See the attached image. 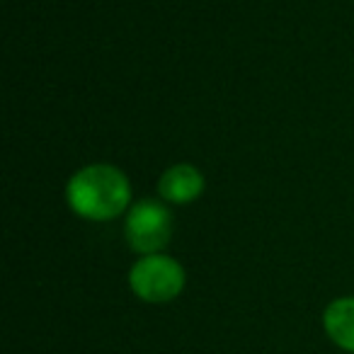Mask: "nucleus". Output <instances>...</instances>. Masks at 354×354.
Segmentation results:
<instances>
[{"label": "nucleus", "instance_id": "39448f33", "mask_svg": "<svg viewBox=\"0 0 354 354\" xmlns=\"http://www.w3.org/2000/svg\"><path fill=\"white\" fill-rule=\"evenodd\" d=\"M325 330L342 349L354 352V299H339L325 310Z\"/></svg>", "mask_w": 354, "mask_h": 354}, {"label": "nucleus", "instance_id": "7ed1b4c3", "mask_svg": "<svg viewBox=\"0 0 354 354\" xmlns=\"http://www.w3.org/2000/svg\"><path fill=\"white\" fill-rule=\"evenodd\" d=\"M172 233V216L156 199H141L127 216V241L143 255H156L167 245Z\"/></svg>", "mask_w": 354, "mask_h": 354}, {"label": "nucleus", "instance_id": "f03ea898", "mask_svg": "<svg viewBox=\"0 0 354 354\" xmlns=\"http://www.w3.org/2000/svg\"><path fill=\"white\" fill-rule=\"evenodd\" d=\"M131 289L136 296L151 304L175 299L185 286V272L180 262L165 255H146L131 267Z\"/></svg>", "mask_w": 354, "mask_h": 354}, {"label": "nucleus", "instance_id": "20e7f679", "mask_svg": "<svg viewBox=\"0 0 354 354\" xmlns=\"http://www.w3.org/2000/svg\"><path fill=\"white\" fill-rule=\"evenodd\" d=\"M160 197L172 204H185L192 202L202 194L204 189V177L197 167L192 165H175L160 177Z\"/></svg>", "mask_w": 354, "mask_h": 354}, {"label": "nucleus", "instance_id": "f257e3e1", "mask_svg": "<svg viewBox=\"0 0 354 354\" xmlns=\"http://www.w3.org/2000/svg\"><path fill=\"white\" fill-rule=\"evenodd\" d=\"M68 204L75 214L93 221H107L129 204V183L112 165H90L68 183Z\"/></svg>", "mask_w": 354, "mask_h": 354}]
</instances>
